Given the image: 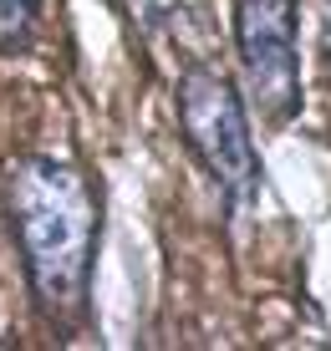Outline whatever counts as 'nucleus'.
<instances>
[{
    "mask_svg": "<svg viewBox=\"0 0 331 351\" xmlns=\"http://www.w3.org/2000/svg\"><path fill=\"white\" fill-rule=\"evenodd\" d=\"M240 92L265 128L301 117V0H229Z\"/></svg>",
    "mask_w": 331,
    "mask_h": 351,
    "instance_id": "nucleus-3",
    "label": "nucleus"
},
{
    "mask_svg": "<svg viewBox=\"0 0 331 351\" xmlns=\"http://www.w3.org/2000/svg\"><path fill=\"white\" fill-rule=\"evenodd\" d=\"M5 219L31 311L61 341L92 316V265L102 239V193L67 153H21L5 168Z\"/></svg>",
    "mask_w": 331,
    "mask_h": 351,
    "instance_id": "nucleus-1",
    "label": "nucleus"
},
{
    "mask_svg": "<svg viewBox=\"0 0 331 351\" xmlns=\"http://www.w3.org/2000/svg\"><path fill=\"white\" fill-rule=\"evenodd\" d=\"M174 112H179L183 143H189L194 163L209 173L225 214H244L265 189V163L250 132L244 92L199 56V62H183L174 82Z\"/></svg>",
    "mask_w": 331,
    "mask_h": 351,
    "instance_id": "nucleus-2",
    "label": "nucleus"
},
{
    "mask_svg": "<svg viewBox=\"0 0 331 351\" xmlns=\"http://www.w3.org/2000/svg\"><path fill=\"white\" fill-rule=\"evenodd\" d=\"M321 77H326V87H331V0H326V10H321Z\"/></svg>",
    "mask_w": 331,
    "mask_h": 351,
    "instance_id": "nucleus-6",
    "label": "nucleus"
},
{
    "mask_svg": "<svg viewBox=\"0 0 331 351\" xmlns=\"http://www.w3.org/2000/svg\"><path fill=\"white\" fill-rule=\"evenodd\" d=\"M46 0H0V56H26L41 41Z\"/></svg>",
    "mask_w": 331,
    "mask_h": 351,
    "instance_id": "nucleus-5",
    "label": "nucleus"
},
{
    "mask_svg": "<svg viewBox=\"0 0 331 351\" xmlns=\"http://www.w3.org/2000/svg\"><path fill=\"white\" fill-rule=\"evenodd\" d=\"M133 31L143 36V46L158 51V46H179V51L204 56L209 36H204V16L199 0H122Z\"/></svg>",
    "mask_w": 331,
    "mask_h": 351,
    "instance_id": "nucleus-4",
    "label": "nucleus"
}]
</instances>
